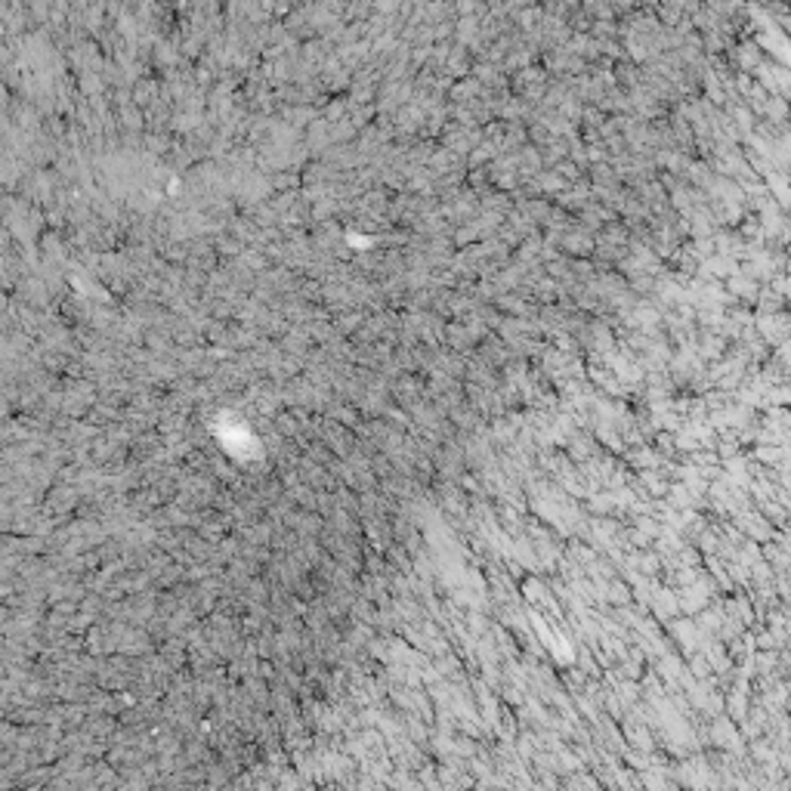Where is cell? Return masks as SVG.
<instances>
[{
    "label": "cell",
    "mask_w": 791,
    "mask_h": 791,
    "mask_svg": "<svg viewBox=\"0 0 791 791\" xmlns=\"http://www.w3.org/2000/svg\"><path fill=\"white\" fill-rule=\"evenodd\" d=\"M720 452H724V457H733L736 452H739V442H736V439H726L724 445H720Z\"/></svg>",
    "instance_id": "cell-5"
},
{
    "label": "cell",
    "mask_w": 791,
    "mask_h": 791,
    "mask_svg": "<svg viewBox=\"0 0 791 791\" xmlns=\"http://www.w3.org/2000/svg\"><path fill=\"white\" fill-rule=\"evenodd\" d=\"M733 578H736V581H748V578H751L748 566H733Z\"/></svg>",
    "instance_id": "cell-6"
},
{
    "label": "cell",
    "mask_w": 791,
    "mask_h": 791,
    "mask_svg": "<svg viewBox=\"0 0 791 791\" xmlns=\"http://www.w3.org/2000/svg\"><path fill=\"white\" fill-rule=\"evenodd\" d=\"M733 291L736 294H745V297L751 300L757 294V285H751V282H742V278H733Z\"/></svg>",
    "instance_id": "cell-4"
},
{
    "label": "cell",
    "mask_w": 791,
    "mask_h": 791,
    "mask_svg": "<svg viewBox=\"0 0 791 791\" xmlns=\"http://www.w3.org/2000/svg\"><path fill=\"white\" fill-rule=\"evenodd\" d=\"M757 649H782V643L776 640L773 631H761L757 634Z\"/></svg>",
    "instance_id": "cell-3"
},
{
    "label": "cell",
    "mask_w": 791,
    "mask_h": 791,
    "mask_svg": "<svg viewBox=\"0 0 791 791\" xmlns=\"http://www.w3.org/2000/svg\"><path fill=\"white\" fill-rule=\"evenodd\" d=\"M785 711H788V714H791V695H788V702H785Z\"/></svg>",
    "instance_id": "cell-7"
},
{
    "label": "cell",
    "mask_w": 791,
    "mask_h": 791,
    "mask_svg": "<svg viewBox=\"0 0 791 791\" xmlns=\"http://www.w3.org/2000/svg\"><path fill=\"white\" fill-rule=\"evenodd\" d=\"M770 288L779 294L782 300H791V275H782V273H776L770 278Z\"/></svg>",
    "instance_id": "cell-2"
},
{
    "label": "cell",
    "mask_w": 791,
    "mask_h": 791,
    "mask_svg": "<svg viewBox=\"0 0 791 791\" xmlns=\"http://www.w3.org/2000/svg\"><path fill=\"white\" fill-rule=\"evenodd\" d=\"M745 689H748V684H742V677H739V686H736V693L730 695V711H733L736 720H745L748 717V695H745Z\"/></svg>",
    "instance_id": "cell-1"
}]
</instances>
